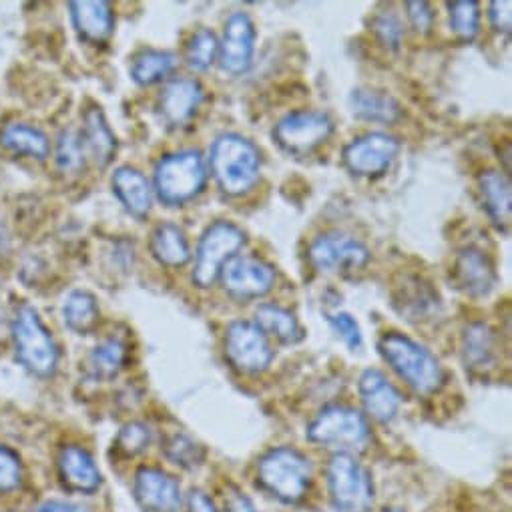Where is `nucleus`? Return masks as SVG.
<instances>
[{"label": "nucleus", "mask_w": 512, "mask_h": 512, "mask_svg": "<svg viewBox=\"0 0 512 512\" xmlns=\"http://www.w3.org/2000/svg\"><path fill=\"white\" fill-rule=\"evenodd\" d=\"M209 167L219 189L225 195L239 197L258 183L262 153L247 137L223 133L211 145Z\"/></svg>", "instance_id": "obj_1"}, {"label": "nucleus", "mask_w": 512, "mask_h": 512, "mask_svg": "<svg viewBox=\"0 0 512 512\" xmlns=\"http://www.w3.org/2000/svg\"><path fill=\"white\" fill-rule=\"evenodd\" d=\"M378 350L384 362L416 392V394H434L444 384V370L438 358L422 344L414 342L412 338L386 332L380 342Z\"/></svg>", "instance_id": "obj_2"}, {"label": "nucleus", "mask_w": 512, "mask_h": 512, "mask_svg": "<svg viewBox=\"0 0 512 512\" xmlns=\"http://www.w3.org/2000/svg\"><path fill=\"white\" fill-rule=\"evenodd\" d=\"M207 183L205 157L195 149H183L161 157L153 171V191L159 201L179 207L195 199Z\"/></svg>", "instance_id": "obj_3"}, {"label": "nucleus", "mask_w": 512, "mask_h": 512, "mask_svg": "<svg viewBox=\"0 0 512 512\" xmlns=\"http://www.w3.org/2000/svg\"><path fill=\"white\" fill-rule=\"evenodd\" d=\"M258 482L282 502H300L312 484V464L296 448L278 446L258 462Z\"/></svg>", "instance_id": "obj_4"}, {"label": "nucleus", "mask_w": 512, "mask_h": 512, "mask_svg": "<svg viewBox=\"0 0 512 512\" xmlns=\"http://www.w3.org/2000/svg\"><path fill=\"white\" fill-rule=\"evenodd\" d=\"M13 342L19 362L35 376L49 378L59 366V346L39 312L23 304L13 322Z\"/></svg>", "instance_id": "obj_5"}, {"label": "nucleus", "mask_w": 512, "mask_h": 512, "mask_svg": "<svg viewBox=\"0 0 512 512\" xmlns=\"http://www.w3.org/2000/svg\"><path fill=\"white\" fill-rule=\"evenodd\" d=\"M328 490L340 512H370L374 482L368 468L348 452H338L328 462Z\"/></svg>", "instance_id": "obj_6"}, {"label": "nucleus", "mask_w": 512, "mask_h": 512, "mask_svg": "<svg viewBox=\"0 0 512 512\" xmlns=\"http://www.w3.org/2000/svg\"><path fill=\"white\" fill-rule=\"evenodd\" d=\"M245 243V233L231 221H215L211 223L197 245L195 266L191 280L197 288H211L221 274V268L237 255V251Z\"/></svg>", "instance_id": "obj_7"}, {"label": "nucleus", "mask_w": 512, "mask_h": 512, "mask_svg": "<svg viewBox=\"0 0 512 512\" xmlns=\"http://www.w3.org/2000/svg\"><path fill=\"white\" fill-rule=\"evenodd\" d=\"M368 418L346 404L326 406L308 426V440L322 446L354 448L368 440Z\"/></svg>", "instance_id": "obj_8"}, {"label": "nucleus", "mask_w": 512, "mask_h": 512, "mask_svg": "<svg viewBox=\"0 0 512 512\" xmlns=\"http://www.w3.org/2000/svg\"><path fill=\"white\" fill-rule=\"evenodd\" d=\"M223 348L229 364L241 374H262L274 360L270 338L247 320H235L227 326Z\"/></svg>", "instance_id": "obj_9"}, {"label": "nucleus", "mask_w": 512, "mask_h": 512, "mask_svg": "<svg viewBox=\"0 0 512 512\" xmlns=\"http://www.w3.org/2000/svg\"><path fill=\"white\" fill-rule=\"evenodd\" d=\"M219 280L223 290L235 300H260L274 290L276 270L253 255H233L221 268Z\"/></svg>", "instance_id": "obj_10"}, {"label": "nucleus", "mask_w": 512, "mask_h": 512, "mask_svg": "<svg viewBox=\"0 0 512 512\" xmlns=\"http://www.w3.org/2000/svg\"><path fill=\"white\" fill-rule=\"evenodd\" d=\"M334 133V123L320 111L288 113L274 129L278 145L292 155H308L324 145Z\"/></svg>", "instance_id": "obj_11"}, {"label": "nucleus", "mask_w": 512, "mask_h": 512, "mask_svg": "<svg viewBox=\"0 0 512 512\" xmlns=\"http://www.w3.org/2000/svg\"><path fill=\"white\" fill-rule=\"evenodd\" d=\"M308 258L318 272L332 274L340 270H360L368 264V247L342 231H330L320 235L310 245Z\"/></svg>", "instance_id": "obj_12"}, {"label": "nucleus", "mask_w": 512, "mask_h": 512, "mask_svg": "<svg viewBox=\"0 0 512 512\" xmlns=\"http://www.w3.org/2000/svg\"><path fill=\"white\" fill-rule=\"evenodd\" d=\"M400 141L388 133H368L354 139L342 151L344 165L358 177H380L396 161Z\"/></svg>", "instance_id": "obj_13"}, {"label": "nucleus", "mask_w": 512, "mask_h": 512, "mask_svg": "<svg viewBox=\"0 0 512 512\" xmlns=\"http://www.w3.org/2000/svg\"><path fill=\"white\" fill-rule=\"evenodd\" d=\"M255 51V25L245 13H233L223 25L219 41V65L229 75L249 71Z\"/></svg>", "instance_id": "obj_14"}, {"label": "nucleus", "mask_w": 512, "mask_h": 512, "mask_svg": "<svg viewBox=\"0 0 512 512\" xmlns=\"http://www.w3.org/2000/svg\"><path fill=\"white\" fill-rule=\"evenodd\" d=\"M203 99L205 91L197 79L177 77L163 87L157 99V111L167 127L179 129L195 117Z\"/></svg>", "instance_id": "obj_15"}, {"label": "nucleus", "mask_w": 512, "mask_h": 512, "mask_svg": "<svg viewBox=\"0 0 512 512\" xmlns=\"http://www.w3.org/2000/svg\"><path fill=\"white\" fill-rule=\"evenodd\" d=\"M133 488L145 512H177L181 506L179 482L161 468L143 466L135 474Z\"/></svg>", "instance_id": "obj_16"}, {"label": "nucleus", "mask_w": 512, "mask_h": 512, "mask_svg": "<svg viewBox=\"0 0 512 512\" xmlns=\"http://www.w3.org/2000/svg\"><path fill=\"white\" fill-rule=\"evenodd\" d=\"M454 280L470 298H486L498 282L492 260L478 247H466L458 253L454 262Z\"/></svg>", "instance_id": "obj_17"}, {"label": "nucleus", "mask_w": 512, "mask_h": 512, "mask_svg": "<svg viewBox=\"0 0 512 512\" xmlns=\"http://www.w3.org/2000/svg\"><path fill=\"white\" fill-rule=\"evenodd\" d=\"M358 390L366 412L374 420L386 424L396 418L402 406V396L398 388L380 370H366L360 376Z\"/></svg>", "instance_id": "obj_18"}, {"label": "nucleus", "mask_w": 512, "mask_h": 512, "mask_svg": "<svg viewBox=\"0 0 512 512\" xmlns=\"http://www.w3.org/2000/svg\"><path fill=\"white\" fill-rule=\"evenodd\" d=\"M71 21L79 37L91 45H103L109 41L115 29V13L111 3L105 0H79L69 5Z\"/></svg>", "instance_id": "obj_19"}, {"label": "nucleus", "mask_w": 512, "mask_h": 512, "mask_svg": "<svg viewBox=\"0 0 512 512\" xmlns=\"http://www.w3.org/2000/svg\"><path fill=\"white\" fill-rule=\"evenodd\" d=\"M111 187L115 197L133 217L145 219L149 215L153 205V187L139 169L131 165L115 169L111 177Z\"/></svg>", "instance_id": "obj_20"}, {"label": "nucleus", "mask_w": 512, "mask_h": 512, "mask_svg": "<svg viewBox=\"0 0 512 512\" xmlns=\"http://www.w3.org/2000/svg\"><path fill=\"white\" fill-rule=\"evenodd\" d=\"M478 193L490 221L500 231H506L510 227V215H512V193H510L508 173L496 171V169L482 171L478 175Z\"/></svg>", "instance_id": "obj_21"}, {"label": "nucleus", "mask_w": 512, "mask_h": 512, "mask_svg": "<svg viewBox=\"0 0 512 512\" xmlns=\"http://www.w3.org/2000/svg\"><path fill=\"white\" fill-rule=\"evenodd\" d=\"M59 474L65 486L81 494L95 492L103 482V476L99 466L95 464V458L81 446H65L61 450Z\"/></svg>", "instance_id": "obj_22"}, {"label": "nucleus", "mask_w": 512, "mask_h": 512, "mask_svg": "<svg viewBox=\"0 0 512 512\" xmlns=\"http://www.w3.org/2000/svg\"><path fill=\"white\" fill-rule=\"evenodd\" d=\"M462 362L470 372H486L498 360L496 332L484 322H472L462 332Z\"/></svg>", "instance_id": "obj_23"}, {"label": "nucleus", "mask_w": 512, "mask_h": 512, "mask_svg": "<svg viewBox=\"0 0 512 512\" xmlns=\"http://www.w3.org/2000/svg\"><path fill=\"white\" fill-rule=\"evenodd\" d=\"M79 133L89 159H93L99 169H105L117 153V137L109 127L103 111L97 107L89 109L83 117V129Z\"/></svg>", "instance_id": "obj_24"}, {"label": "nucleus", "mask_w": 512, "mask_h": 512, "mask_svg": "<svg viewBox=\"0 0 512 512\" xmlns=\"http://www.w3.org/2000/svg\"><path fill=\"white\" fill-rule=\"evenodd\" d=\"M153 258L165 268H183L191 260L189 241L183 229L171 221L159 223L149 239Z\"/></svg>", "instance_id": "obj_25"}, {"label": "nucleus", "mask_w": 512, "mask_h": 512, "mask_svg": "<svg viewBox=\"0 0 512 512\" xmlns=\"http://www.w3.org/2000/svg\"><path fill=\"white\" fill-rule=\"evenodd\" d=\"M348 103H350L352 113L362 121L390 125L402 117L400 103L384 91L356 89V91H352Z\"/></svg>", "instance_id": "obj_26"}, {"label": "nucleus", "mask_w": 512, "mask_h": 512, "mask_svg": "<svg viewBox=\"0 0 512 512\" xmlns=\"http://www.w3.org/2000/svg\"><path fill=\"white\" fill-rule=\"evenodd\" d=\"M255 326H258L268 338H276L282 344H298L304 340V330L294 316L284 306L278 304H262L255 310Z\"/></svg>", "instance_id": "obj_27"}, {"label": "nucleus", "mask_w": 512, "mask_h": 512, "mask_svg": "<svg viewBox=\"0 0 512 512\" xmlns=\"http://www.w3.org/2000/svg\"><path fill=\"white\" fill-rule=\"evenodd\" d=\"M0 145L17 155H27L41 161L47 159L51 153L49 137L41 129L27 123L7 125L0 131Z\"/></svg>", "instance_id": "obj_28"}, {"label": "nucleus", "mask_w": 512, "mask_h": 512, "mask_svg": "<svg viewBox=\"0 0 512 512\" xmlns=\"http://www.w3.org/2000/svg\"><path fill=\"white\" fill-rule=\"evenodd\" d=\"M177 65L179 59L175 53L147 49L133 59L131 79L141 87H151L169 79L175 73Z\"/></svg>", "instance_id": "obj_29"}, {"label": "nucleus", "mask_w": 512, "mask_h": 512, "mask_svg": "<svg viewBox=\"0 0 512 512\" xmlns=\"http://www.w3.org/2000/svg\"><path fill=\"white\" fill-rule=\"evenodd\" d=\"M63 320L69 330L75 334H89L99 322V304L97 298L85 290L71 292L63 302Z\"/></svg>", "instance_id": "obj_30"}, {"label": "nucleus", "mask_w": 512, "mask_h": 512, "mask_svg": "<svg viewBox=\"0 0 512 512\" xmlns=\"http://www.w3.org/2000/svg\"><path fill=\"white\" fill-rule=\"evenodd\" d=\"M127 362V344L119 338L103 340L89 356V370L99 380L115 378Z\"/></svg>", "instance_id": "obj_31"}, {"label": "nucleus", "mask_w": 512, "mask_h": 512, "mask_svg": "<svg viewBox=\"0 0 512 512\" xmlns=\"http://www.w3.org/2000/svg\"><path fill=\"white\" fill-rule=\"evenodd\" d=\"M219 59V39L209 29H199L187 43L185 63L191 71L203 73Z\"/></svg>", "instance_id": "obj_32"}, {"label": "nucleus", "mask_w": 512, "mask_h": 512, "mask_svg": "<svg viewBox=\"0 0 512 512\" xmlns=\"http://www.w3.org/2000/svg\"><path fill=\"white\" fill-rule=\"evenodd\" d=\"M402 306V316H408V320H428L434 312H438V296L422 284H410L402 288V294L396 302V306Z\"/></svg>", "instance_id": "obj_33"}, {"label": "nucleus", "mask_w": 512, "mask_h": 512, "mask_svg": "<svg viewBox=\"0 0 512 512\" xmlns=\"http://www.w3.org/2000/svg\"><path fill=\"white\" fill-rule=\"evenodd\" d=\"M87 149L81 133L75 129H65L57 141V165L63 173H81L87 165Z\"/></svg>", "instance_id": "obj_34"}, {"label": "nucleus", "mask_w": 512, "mask_h": 512, "mask_svg": "<svg viewBox=\"0 0 512 512\" xmlns=\"http://www.w3.org/2000/svg\"><path fill=\"white\" fill-rule=\"evenodd\" d=\"M450 15V29L462 41L476 39L480 31V7L474 0H456L446 5Z\"/></svg>", "instance_id": "obj_35"}, {"label": "nucleus", "mask_w": 512, "mask_h": 512, "mask_svg": "<svg viewBox=\"0 0 512 512\" xmlns=\"http://www.w3.org/2000/svg\"><path fill=\"white\" fill-rule=\"evenodd\" d=\"M167 458L183 468H193L203 460V448L185 434H175L165 446Z\"/></svg>", "instance_id": "obj_36"}, {"label": "nucleus", "mask_w": 512, "mask_h": 512, "mask_svg": "<svg viewBox=\"0 0 512 512\" xmlns=\"http://www.w3.org/2000/svg\"><path fill=\"white\" fill-rule=\"evenodd\" d=\"M372 29H374L378 41L382 43V47H386L390 51H398L404 37H406L400 17L392 11L376 15L374 21H372Z\"/></svg>", "instance_id": "obj_37"}, {"label": "nucleus", "mask_w": 512, "mask_h": 512, "mask_svg": "<svg viewBox=\"0 0 512 512\" xmlns=\"http://www.w3.org/2000/svg\"><path fill=\"white\" fill-rule=\"evenodd\" d=\"M151 438H153V434L147 424L131 422L121 428L115 446L125 456H135V454H141L151 444Z\"/></svg>", "instance_id": "obj_38"}, {"label": "nucleus", "mask_w": 512, "mask_h": 512, "mask_svg": "<svg viewBox=\"0 0 512 512\" xmlns=\"http://www.w3.org/2000/svg\"><path fill=\"white\" fill-rule=\"evenodd\" d=\"M23 482V466L9 446L0 444V494L13 492Z\"/></svg>", "instance_id": "obj_39"}, {"label": "nucleus", "mask_w": 512, "mask_h": 512, "mask_svg": "<svg viewBox=\"0 0 512 512\" xmlns=\"http://www.w3.org/2000/svg\"><path fill=\"white\" fill-rule=\"evenodd\" d=\"M332 330L346 342L350 350H358L362 346V332L358 322L350 314H334L330 318Z\"/></svg>", "instance_id": "obj_40"}, {"label": "nucleus", "mask_w": 512, "mask_h": 512, "mask_svg": "<svg viewBox=\"0 0 512 512\" xmlns=\"http://www.w3.org/2000/svg\"><path fill=\"white\" fill-rule=\"evenodd\" d=\"M406 15L416 33L428 35L434 27V11L428 3H406Z\"/></svg>", "instance_id": "obj_41"}, {"label": "nucleus", "mask_w": 512, "mask_h": 512, "mask_svg": "<svg viewBox=\"0 0 512 512\" xmlns=\"http://www.w3.org/2000/svg\"><path fill=\"white\" fill-rule=\"evenodd\" d=\"M488 17H490V23L492 27L498 31V33H510V3L508 0H502V3H492L488 7Z\"/></svg>", "instance_id": "obj_42"}, {"label": "nucleus", "mask_w": 512, "mask_h": 512, "mask_svg": "<svg viewBox=\"0 0 512 512\" xmlns=\"http://www.w3.org/2000/svg\"><path fill=\"white\" fill-rule=\"evenodd\" d=\"M225 512H258L253 502L239 490H229L225 494Z\"/></svg>", "instance_id": "obj_43"}, {"label": "nucleus", "mask_w": 512, "mask_h": 512, "mask_svg": "<svg viewBox=\"0 0 512 512\" xmlns=\"http://www.w3.org/2000/svg\"><path fill=\"white\" fill-rule=\"evenodd\" d=\"M187 512H219L213 500L205 492H191L187 500Z\"/></svg>", "instance_id": "obj_44"}, {"label": "nucleus", "mask_w": 512, "mask_h": 512, "mask_svg": "<svg viewBox=\"0 0 512 512\" xmlns=\"http://www.w3.org/2000/svg\"><path fill=\"white\" fill-rule=\"evenodd\" d=\"M39 512H75V508L67 502H59V500H53V502H47L39 508Z\"/></svg>", "instance_id": "obj_45"}, {"label": "nucleus", "mask_w": 512, "mask_h": 512, "mask_svg": "<svg viewBox=\"0 0 512 512\" xmlns=\"http://www.w3.org/2000/svg\"><path fill=\"white\" fill-rule=\"evenodd\" d=\"M384 512H402V510H396V508H392V510H384Z\"/></svg>", "instance_id": "obj_46"}]
</instances>
